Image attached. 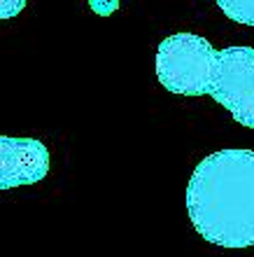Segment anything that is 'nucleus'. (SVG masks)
Returning a JSON list of instances; mask_svg holds the SVG:
<instances>
[{"label":"nucleus","mask_w":254,"mask_h":257,"mask_svg":"<svg viewBox=\"0 0 254 257\" xmlns=\"http://www.w3.org/2000/svg\"><path fill=\"white\" fill-rule=\"evenodd\" d=\"M194 229L219 248L254 245V150H219L205 157L187 185Z\"/></svg>","instance_id":"f257e3e1"},{"label":"nucleus","mask_w":254,"mask_h":257,"mask_svg":"<svg viewBox=\"0 0 254 257\" xmlns=\"http://www.w3.org/2000/svg\"><path fill=\"white\" fill-rule=\"evenodd\" d=\"M219 70V52L201 35H168L156 49V77L170 94H212Z\"/></svg>","instance_id":"f03ea898"},{"label":"nucleus","mask_w":254,"mask_h":257,"mask_svg":"<svg viewBox=\"0 0 254 257\" xmlns=\"http://www.w3.org/2000/svg\"><path fill=\"white\" fill-rule=\"evenodd\" d=\"M210 96L221 103L238 124L254 128V47L221 49Z\"/></svg>","instance_id":"7ed1b4c3"},{"label":"nucleus","mask_w":254,"mask_h":257,"mask_svg":"<svg viewBox=\"0 0 254 257\" xmlns=\"http://www.w3.org/2000/svg\"><path fill=\"white\" fill-rule=\"evenodd\" d=\"M49 173V150L35 138L0 136V190L40 183Z\"/></svg>","instance_id":"20e7f679"},{"label":"nucleus","mask_w":254,"mask_h":257,"mask_svg":"<svg viewBox=\"0 0 254 257\" xmlns=\"http://www.w3.org/2000/svg\"><path fill=\"white\" fill-rule=\"evenodd\" d=\"M217 5L231 21L254 26V0H217Z\"/></svg>","instance_id":"39448f33"},{"label":"nucleus","mask_w":254,"mask_h":257,"mask_svg":"<svg viewBox=\"0 0 254 257\" xmlns=\"http://www.w3.org/2000/svg\"><path fill=\"white\" fill-rule=\"evenodd\" d=\"M26 7V0H0V19H12Z\"/></svg>","instance_id":"423d86ee"},{"label":"nucleus","mask_w":254,"mask_h":257,"mask_svg":"<svg viewBox=\"0 0 254 257\" xmlns=\"http://www.w3.org/2000/svg\"><path fill=\"white\" fill-rule=\"evenodd\" d=\"M119 0H91V7H94L98 14H110L117 10Z\"/></svg>","instance_id":"0eeeda50"}]
</instances>
